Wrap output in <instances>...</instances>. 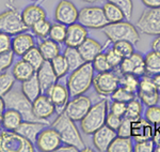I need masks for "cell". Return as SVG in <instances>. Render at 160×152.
Here are the masks:
<instances>
[{
	"mask_svg": "<svg viewBox=\"0 0 160 152\" xmlns=\"http://www.w3.org/2000/svg\"><path fill=\"white\" fill-rule=\"evenodd\" d=\"M91 107V99L89 97H87V95L80 94L77 95V97H74L73 100L68 101L64 113L72 120H74L76 122V121H81L83 119V117L88 114V112H89Z\"/></svg>",
	"mask_w": 160,
	"mask_h": 152,
	"instance_id": "8fae6325",
	"label": "cell"
},
{
	"mask_svg": "<svg viewBox=\"0 0 160 152\" xmlns=\"http://www.w3.org/2000/svg\"><path fill=\"white\" fill-rule=\"evenodd\" d=\"M82 151H93V150H92V149H90V148H84Z\"/></svg>",
	"mask_w": 160,
	"mask_h": 152,
	"instance_id": "be15d7a7",
	"label": "cell"
},
{
	"mask_svg": "<svg viewBox=\"0 0 160 152\" xmlns=\"http://www.w3.org/2000/svg\"><path fill=\"white\" fill-rule=\"evenodd\" d=\"M88 38V30L84 26L80 23H74V24L68 26L66 29V37L64 44L69 47H78Z\"/></svg>",
	"mask_w": 160,
	"mask_h": 152,
	"instance_id": "d6986e66",
	"label": "cell"
},
{
	"mask_svg": "<svg viewBox=\"0 0 160 152\" xmlns=\"http://www.w3.org/2000/svg\"><path fill=\"white\" fill-rule=\"evenodd\" d=\"M6 110V103H4V100L2 97H0V112L3 113Z\"/></svg>",
	"mask_w": 160,
	"mask_h": 152,
	"instance_id": "91938a15",
	"label": "cell"
},
{
	"mask_svg": "<svg viewBox=\"0 0 160 152\" xmlns=\"http://www.w3.org/2000/svg\"><path fill=\"white\" fill-rule=\"evenodd\" d=\"M105 55H106V58H107V60H108V62H109L111 68L117 69L120 66V64L123 60V57L120 55V54H118L112 47L109 48V50H107V51L105 53Z\"/></svg>",
	"mask_w": 160,
	"mask_h": 152,
	"instance_id": "7dc6e473",
	"label": "cell"
},
{
	"mask_svg": "<svg viewBox=\"0 0 160 152\" xmlns=\"http://www.w3.org/2000/svg\"><path fill=\"white\" fill-rule=\"evenodd\" d=\"M57 151L58 152H78L80 151L77 147L75 146H72V145H66V144H64L63 146H60L58 149H57Z\"/></svg>",
	"mask_w": 160,
	"mask_h": 152,
	"instance_id": "db71d44e",
	"label": "cell"
},
{
	"mask_svg": "<svg viewBox=\"0 0 160 152\" xmlns=\"http://www.w3.org/2000/svg\"><path fill=\"white\" fill-rule=\"evenodd\" d=\"M102 10H104L105 16L109 24L122 22V20L125 19V15H124L123 11L112 2H105V4L102 6Z\"/></svg>",
	"mask_w": 160,
	"mask_h": 152,
	"instance_id": "f546056e",
	"label": "cell"
},
{
	"mask_svg": "<svg viewBox=\"0 0 160 152\" xmlns=\"http://www.w3.org/2000/svg\"><path fill=\"white\" fill-rule=\"evenodd\" d=\"M102 32L112 43L118 41H129L135 45L140 41V33L138 28L127 20L108 24L102 28Z\"/></svg>",
	"mask_w": 160,
	"mask_h": 152,
	"instance_id": "3957f363",
	"label": "cell"
},
{
	"mask_svg": "<svg viewBox=\"0 0 160 152\" xmlns=\"http://www.w3.org/2000/svg\"><path fill=\"white\" fill-rule=\"evenodd\" d=\"M137 93H138L139 100L148 107L157 105L160 100V93L157 90L148 91V92H137Z\"/></svg>",
	"mask_w": 160,
	"mask_h": 152,
	"instance_id": "ab89813d",
	"label": "cell"
},
{
	"mask_svg": "<svg viewBox=\"0 0 160 152\" xmlns=\"http://www.w3.org/2000/svg\"><path fill=\"white\" fill-rule=\"evenodd\" d=\"M106 1H110L118 6L123 11L124 15H125L126 19H130L132 16L133 12V2L132 0H106Z\"/></svg>",
	"mask_w": 160,
	"mask_h": 152,
	"instance_id": "ee69618b",
	"label": "cell"
},
{
	"mask_svg": "<svg viewBox=\"0 0 160 152\" xmlns=\"http://www.w3.org/2000/svg\"><path fill=\"white\" fill-rule=\"evenodd\" d=\"M35 73H37L35 69L33 68L28 61H26L25 59H22V58L17 61V62L13 66V69H12V74L14 75L15 79L20 82L29 79L30 77H32Z\"/></svg>",
	"mask_w": 160,
	"mask_h": 152,
	"instance_id": "cb8c5ba5",
	"label": "cell"
},
{
	"mask_svg": "<svg viewBox=\"0 0 160 152\" xmlns=\"http://www.w3.org/2000/svg\"><path fill=\"white\" fill-rule=\"evenodd\" d=\"M153 77V81L155 84V87H156L157 91L160 93V73L159 74H156V75L152 76Z\"/></svg>",
	"mask_w": 160,
	"mask_h": 152,
	"instance_id": "680465c9",
	"label": "cell"
},
{
	"mask_svg": "<svg viewBox=\"0 0 160 152\" xmlns=\"http://www.w3.org/2000/svg\"><path fill=\"white\" fill-rule=\"evenodd\" d=\"M50 63H51V66H52L53 71H55L57 77H58V79L64 77L69 72L68 61H66L65 57H64L63 55H61V54L53 59H51Z\"/></svg>",
	"mask_w": 160,
	"mask_h": 152,
	"instance_id": "1f68e13d",
	"label": "cell"
},
{
	"mask_svg": "<svg viewBox=\"0 0 160 152\" xmlns=\"http://www.w3.org/2000/svg\"><path fill=\"white\" fill-rule=\"evenodd\" d=\"M155 145L153 138L152 139H146L142 141H136L133 146V151L136 152H153L155 151Z\"/></svg>",
	"mask_w": 160,
	"mask_h": 152,
	"instance_id": "c3c4849f",
	"label": "cell"
},
{
	"mask_svg": "<svg viewBox=\"0 0 160 152\" xmlns=\"http://www.w3.org/2000/svg\"><path fill=\"white\" fill-rule=\"evenodd\" d=\"M142 113V102L138 99H132L127 103L126 112L124 115V118H127L130 121H136L141 118Z\"/></svg>",
	"mask_w": 160,
	"mask_h": 152,
	"instance_id": "d6a6232c",
	"label": "cell"
},
{
	"mask_svg": "<svg viewBox=\"0 0 160 152\" xmlns=\"http://www.w3.org/2000/svg\"><path fill=\"white\" fill-rule=\"evenodd\" d=\"M35 46V40L31 33L24 31L15 34L12 38V47L13 53L18 57H22L28 50Z\"/></svg>",
	"mask_w": 160,
	"mask_h": 152,
	"instance_id": "ac0fdd59",
	"label": "cell"
},
{
	"mask_svg": "<svg viewBox=\"0 0 160 152\" xmlns=\"http://www.w3.org/2000/svg\"><path fill=\"white\" fill-rule=\"evenodd\" d=\"M15 77L10 72H1L0 73V97L6 95L10 90L13 89L15 84Z\"/></svg>",
	"mask_w": 160,
	"mask_h": 152,
	"instance_id": "74e56055",
	"label": "cell"
},
{
	"mask_svg": "<svg viewBox=\"0 0 160 152\" xmlns=\"http://www.w3.org/2000/svg\"><path fill=\"white\" fill-rule=\"evenodd\" d=\"M145 119L153 125L160 124V106H148L145 112Z\"/></svg>",
	"mask_w": 160,
	"mask_h": 152,
	"instance_id": "bcb514c9",
	"label": "cell"
},
{
	"mask_svg": "<svg viewBox=\"0 0 160 152\" xmlns=\"http://www.w3.org/2000/svg\"><path fill=\"white\" fill-rule=\"evenodd\" d=\"M66 29H68V26L61 24V23H55V24H51V28L49 31V35L48 38L50 40L55 41V42L59 43H64L66 37Z\"/></svg>",
	"mask_w": 160,
	"mask_h": 152,
	"instance_id": "e575fe53",
	"label": "cell"
},
{
	"mask_svg": "<svg viewBox=\"0 0 160 152\" xmlns=\"http://www.w3.org/2000/svg\"><path fill=\"white\" fill-rule=\"evenodd\" d=\"M51 127L58 131L62 144L75 146L80 151H82L86 148L84 141L82 139L79 130L75 124V121L72 120L65 113L59 114L57 119L52 122Z\"/></svg>",
	"mask_w": 160,
	"mask_h": 152,
	"instance_id": "6da1fadb",
	"label": "cell"
},
{
	"mask_svg": "<svg viewBox=\"0 0 160 152\" xmlns=\"http://www.w3.org/2000/svg\"><path fill=\"white\" fill-rule=\"evenodd\" d=\"M12 47V38L10 34L0 32V51L9 50Z\"/></svg>",
	"mask_w": 160,
	"mask_h": 152,
	"instance_id": "f5cc1de1",
	"label": "cell"
},
{
	"mask_svg": "<svg viewBox=\"0 0 160 152\" xmlns=\"http://www.w3.org/2000/svg\"><path fill=\"white\" fill-rule=\"evenodd\" d=\"M131 123L132 121H130L127 118H124L122 120L120 128H118L117 133L118 136H122V137H131Z\"/></svg>",
	"mask_w": 160,
	"mask_h": 152,
	"instance_id": "f907efd6",
	"label": "cell"
},
{
	"mask_svg": "<svg viewBox=\"0 0 160 152\" xmlns=\"http://www.w3.org/2000/svg\"><path fill=\"white\" fill-rule=\"evenodd\" d=\"M22 121L24 118L17 110L6 108L2 116V128L8 131H16Z\"/></svg>",
	"mask_w": 160,
	"mask_h": 152,
	"instance_id": "484cf974",
	"label": "cell"
},
{
	"mask_svg": "<svg viewBox=\"0 0 160 152\" xmlns=\"http://www.w3.org/2000/svg\"><path fill=\"white\" fill-rule=\"evenodd\" d=\"M153 140L156 146H160V124L154 125V134Z\"/></svg>",
	"mask_w": 160,
	"mask_h": 152,
	"instance_id": "9f6ffc18",
	"label": "cell"
},
{
	"mask_svg": "<svg viewBox=\"0 0 160 152\" xmlns=\"http://www.w3.org/2000/svg\"><path fill=\"white\" fill-rule=\"evenodd\" d=\"M20 15H22V22L25 23V25L27 26L29 29L34 24H37L38 22H40V20H42V19H45L46 16H47L45 10L41 6L35 4V3L26 7L25 9L22 10V12L20 13Z\"/></svg>",
	"mask_w": 160,
	"mask_h": 152,
	"instance_id": "603a6c76",
	"label": "cell"
},
{
	"mask_svg": "<svg viewBox=\"0 0 160 152\" xmlns=\"http://www.w3.org/2000/svg\"><path fill=\"white\" fill-rule=\"evenodd\" d=\"M118 136V133L115 130H112L111 128L107 125H102V128H98L93 133V145L95 149L99 152H106L108 151L110 144L112 140Z\"/></svg>",
	"mask_w": 160,
	"mask_h": 152,
	"instance_id": "2e32d148",
	"label": "cell"
},
{
	"mask_svg": "<svg viewBox=\"0 0 160 152\" xmlns=\"http://www.w3.org/2000/svg\"><path fill=\"white\" fill-rule=\"evenodd\" d=\"M35 144H37V147L40 151L51 152L57 151V149L61 146L62 140L56 128H53L52 127H46L42 132L38 134Z\"/></svg>",
	"mask_w": 160,
	"mask_h": 152,
	"instance_id": "7c38bea8",
	"label": "cell"
},
{
	"mask_svg": "<svg viewBox=\"0 0 160 152\" xmlns=\"http://www.w3.org/2000/svg\"><path fill=\"white\" fill-rule=\"evenodd\" d=\"M108 114V101L100 100L96 104L92 105L88 114L80 121V128L87 135H93L95 131L100 128L106 123Z\"/></svg>",
	"mask_w": 160,
	"mask_h": 152,
	"instance_id": "277c9868",
	"label": "cell"
},
{
	"mask_svg": "<svg viewBox=\"0 0 160 152\" xmlns=\"http://www.w3.org/2000/svg\"><path fill=\"white\" fill-rule=\"evenodd\" d=\"M122 120H123V117H121V116H118V115L113 114V113L109 112L107 114V118H106L105 124L107 125V127L111 128L112 130L118 131V128H120L121 123H122Z\"/></svg>",
	"mask_w": 160,
	"mask_h": 152,
	"instance_id": "681fc988",
	"label": "cell"
},
{
	"mask_svg": "<svg viewBox=\"0 0 160 152\" xmlns=\"http://www.w3.org/2000/svg\"><path fill=\"white\" fill-rule=\"evenodd\" d=\"M126 106H127V103L113 101L110 105V112L118 116H121V117H124L126 112Z\"/></svg>",
	"mask_w": 160,
	"mask_h": 152,
	"instance_id": "816d5d0a",
	"label": "cell"
},
{
	"mask_svg": "<svg viewBox=\"0 0 160 152\" xmlns=\"http://www.w3.org/2000/svg\"><path fill=\"white\" fill-rule=\"evenodd\" d=\"M50 28H51V23L49 20H47V18H45L38 22L37 24H34L30 29L32 30V33L35 37L43 40V39L48 38Z\"/></svg>",
	"mask_w": 160,
	"mask_h": 152,
	"instance_id": "8d00e7d4",
	"label": "cell"
},
{
	"mask_svg": "<svg viewBox=\"0 0 160 152\" xmlns=\"http://www.w3.org/2000/svg\"><path fill=\"white\" fill-rule=\"evenodd\" d=\"M155 151H156V152H160V146H156V147H155Z\"/></svg>",
	"mask_w": 160,
	"mask_h": 152,
	"instance_id": "6125c7cd",
	"label": "cell"
},
{
	"mask_svg": "<svg viewBox=\"0 0 160 152\" xmlns=\"http://www.w3.org/2000/svg\"><path fill=\"white\" fill-rule=\"evenodd\" d=\"M145 61V71L149 76H154L160 73V53L151 50L144 57Z\"/></svg>",
	"mask_w": 160,
	"mask_h": 152,
	"instance_id": "f1b7e54d",
	"label": "cell"
},
{
	"mask_svg": "<svg viewBox=\"0 0 160 152\" xmlns=\"http://www.w3.org/2000/svg\"><path fill=\"white\" fill-rule=\"evenodd\" d=\"M2 97L6 103V108H12V109L17 110L22 116L24 120L41 121L33 114L32 102L22 93V90L12 89ZM42 122H45V121H42Z\"/></svg>",
	"mask_w": 160,
	"mask_h": 152,
	"instance_id": "5b68a950",
	"label": "cell"
},
{
	"mask_svg": "<svg viewBox=\"0 0 160 152\" xmlns=\"http://www.w3.org/2000/svg\"><path fill=\"white\" fill-rule=\"evenodd\" d=\"M22 58L25 59L26 61H28L35 69V71L38 70L41 68V66L45 62V59H44L41 50H38V47H35V46L28 50Z\"/></svg>",
	"mask_w": 160,
	"mask_h": 152,
	"instance_id": "836d02e7",
	"label": "cell"
},
{
	"mask_svg": "<svg viewBox=\"0 0 160 152\" xmlns=\"http://www.w3.org/2000/svg\"><path fill=\"white\" fill-rule=\"evenodd\" d=\"M77 48L86 62H92L100 53H102L104 46L98 41L88 37Z\"/></svg>",
	"mask_w": 160,
	"mask_h": 152,
	"instance_id": "7402d4cb",
	"label": "cell"
},
{
	"mask_svg": "<svg viewBox=\"0 0 160 152\" xmlns=\"http://www.w3.org/2000/svg\"><path fill=\"white\" fill-rule=\"evenodd\" d=\"M78 23L89 29H102L109 24L102 8L97 6L84 7L79 10Z\"/></svg>",
	"mask_w": 160,
	"mask_h": 152,
	"instance_id": "ba28073f",
	"label": "cell"
},
{
	"mask_svg": "<svg viewBox=\"0 0 160 152\" xmlns=\"http://www.w3.org/2000/svg\"><path fill=\"white\" fill-rule=\"evenodd\" d=\"M38 50H41L43 57L45 60L50 61L51 59L60 55V44L50 40L49 38L43 39L38 43Z\"/></svg>",
	"mask_w": 160,
	"mask_h": 152,
	"instance_id": "4316f807",
	"label": "cell"
},
{
	"mask_svg": "<svg viewBox=\"0 0 160 152\" xmlns=\"http://www.w3.org/2000/svg\"><path fill=\"white\" fill-rule=\"evenodd\" d=\"M32 112L38 120L47 122L46 120L56 113V107L49 97L42 93L32 102Z\"/></svg>",
	"mask_w": 160,
	"mask_h": 152,
	"instance_id": "9a60e30c",
	"label": "cell"
},
{
	"mask_svg": "<svg viewBox=\"0 0 160 152\" xmlns=\"http://www.w3.org/2000/svg\"><path fill=\"white\" fill-rule=\"evenodd\" d=\"M78 15L79 10L73 2L68 0H61L55 10L56 22L61 23L65 26H69L78 22Z\"/></svg>",
	"mask_w": 160,
	"mask_h": 152,
	"instance_id": "4fadbf2b",
	"label": "cell"
},
{
	"mask_svg": "<svg viewBox=\"0 0 160 152\" xmlns=\"http://www.w3.org/2000/svg\"><path fill=\"white\" fill-rule=\"evenodd\" d=\"M82 1L87 2V3H95V2H97L98 0H82Z\"/></svg>",
	"mask_w": 160,
	"mask_h": 152,
	"instance_id": "94428289",
	"label": "cell"
},
{
	"mask_svg": "<svg viewBox=\"0 0 160 152\" xmlns=\"http://www.w3.org/2000/svg\"><path fill=\"white\" fill-rule=\"evenodd\" d=\"M94 66L92 62H84L78 69L72 71L68 79V88L71 97L84 94L93 84L94 78Z\"/></svg>",
	"mask_w": 160,
	"mask_h": 152,
	"instance_id": "7a4b0ae2",
	"label": "cell"
},
{
	"mask_svg": "<svg viewBox=\"0 0 160 152\" xmlns=\"http://www.w3.org/2000/svg\"><path fill=\"white\" fill-rule=\"evenodd\" d=\"M31 1H38V0H31Z\"/></svg>",
	"mask_w": 160,
	"mask_h": 152,
	"instance_id": "03108f58",
	"label": "cell"
},
{
	"mask_svg": "<svg viewBox=\"0 0 160 152\" xmlns=\"http://www.w3.org/2000/svg\"><path fill=\"white\" fill-rule=\"evenodd\" d=\"M14 1H15V0H9L10 3H13V2H14Z\"/></svg>",
	"mask_w": 160,
	"mask_h": 152,
	"instance_id": "e7e4bbea",
	"label": "cell"
},
{
	"mask_svg": "<svg viewBox=\"0 0 160 152\" xmlns=\"http://www.w3.org/2000/svg\"><path fill=\"white\" fill-rule=\"evenodd\" d=\"M139 76L135 74H122L120 76V85L126 88L128 91L137 93L139 88Z\"/></svg>",
	"mask_w": 160,
	"mask_h": 152,
	"instance_id": "d590c367",
	"label": "cell"
},
{
	"mask_svg": "<svg viewBox=\"0 0 160 152\" xmlns=\"http://www.w3.org/2000/svg\"><path fill=\"white\" fill-rule=\"evenodd\" d=\"M93 86L99 95L108 97L120 86V75L113 70L98 73L93 78Z\"/></svg>",
	"mask_w": 160,
	"mask_h": 152,
	"instance_id": "30bf717a",
	"label": "cell"
},
{
	"mask_svg": "<svg viewBox=\"0 0 160 152\" xmlns=\"http://www.w3.org/2000/svg\"><path fill=\"white\" fill-rule=\"evenodd\" d=\"M151 46H152V50L160 53V35H157V37L154 39Z\"/></svg>",
	"mask_w": 160,
	"mask_h": 152,
	"instance_id": "6f0895ef",
	"label": "cell"
},
{
	"mask_svg": "<svg viewBox=\"0 0 160 152\" xmlns=\"http://www.w3.org/2000/svg\"><path fill=\"white\" fill-rule=\"evenodd\" d=\"M112 48L118 54H120L123 58L130 57L135 53L133 44L129 41H118V42H114L112 45Z\"/></svg>",
	"mask_w": 160,
	"mask_h": 152,
	"instance_id": "f35d334b",
	"label": "cell"
},
{
	"mask_svg": "<svg viewBox=\"0 0 160 152\" xmlns=\"http://www.w3.org/2000/svg\"><path fill=\"white\" fill-rule=\"evenodd\" d=\"M20 90H22V93H24L31 102H33L37 97H38L43 93L40 81H38V79L37 73L32 77H30L29 79L22 82V88H20Z\"/></svg>",
	"mask_w": 160,
	"mask_h": 152,
	"instance_id": "d4e9b609",
	"label": "cell"
},
{
	"mask_svg": "<svg viewBox=\"0 0 160 152\" xmlns=\"http://www.w3.org/2000/svg\"><path fill=\"white\" fill-rule=\"evenodd\" d=\"M154 134V125L146 119H140L132 121L131 123V138L135 141H142L152 139Z\"/></svg>",
	"mask_w": 160,
	"mask_h": 152,
	"instance_id": "ffe728a7",
	"label": "cell"
},
{
	"mask_svg": "<svg viewBox=\"0 0 160 152\" xmlns=\"http://www.w3.org/2000/svg\"><path fill=\"white\" fill-rule=\"evenodd\" d=\"M142 3L148 9H154V8H160V0H141Z\"/></svg>",
	"mask_w": 160,
	"mask_h": 152,
	"instance_id": "11a10c76",
	"label": "cell"
},
{
	"mask_svg": "<svg viewBox=\"0 0 160 152\" xmlns=\"http://www.w3.org/2000/svg\"><path fill=\"white\" fill-rule=\"evenodd\" d=\"M130 59L132 60V63L135 66V72L133 74L137 76H143L146 74L145 71V61H144V58L141 54L139 53H133L132 55L130 56Z\"/></svg>",
	"mask_w": 160,
	"mask_h": 152,
	"instance_id": "b9f144b4",
	"label": "cell"
},
{
	"mask_svg": "<svg viewBox=\"0 0 160 152\" xmlns=\"http://www.w3.org/2000/svg\"><path fill=\"white\" fill-rule=\"evenodd\" d=\"M136 27L146 35H160V8L146 9L137 20Z\"/></svg>",
	"mask_w": 160,
	"mask_h": 152,
	"instance_id": "9c48e42d",
	"label": "cell"
},
{
	"mask_svg": "<svg viewBox=\"0 0 160 152\" xmlns=\"http://www.w3.org/2000/svg\"><path fill=\"white\" fill-rule=\"evenodd\" d=\"M92 64H93V66H94V70L96 71L97 73H102V72L113 70L110 66L109 62H108L107 58H106L105 53H100L99 55L92 61Z\"/></svg>",
	"mask_w": 160,
	"mask_h": 152,
	"instance_id": "7bdbcfd3",
	"label": "cell"
},
{
	"mask_svg": "<svg viewBox=\"0 0 160 152\" xmlns=\"http://www.w3.org/2000/svg\"><path fill=\"white\" fill-rule=\"evenodd\" d=\"M46 127H48V122L24 120L20 123V125L17 128V130L15 132L20 134L22 136H24L25 138L30 140L32 144H35L38 134L42 132Z\"/></svg>",
	"mask_w": 160,
	"mask_h": 152,
	"instance_id": "e0dca14e",
	"label": "cell"
},
{
	"mask_svg": "<svg viewBox=\"0 0 160 152\" xmlns=\"http://www.w3.org/2000/svg\"><path fill=\"white\" fill-rule=\"evenodd\" d=\"M135 94L133 92L128 91L126 88H124L123 86H118L117 89L113 91V93L111 94V99L113 101H120L124 103H128L132 99H135Z\"/></svg>",
	"mask_w": 160,
	"mask_h": 152,
	"instance_id": "60d3db41",
	"label": "cell"
},
{
	"mask_svg": "<svg viewBox=\"0 0 160 152\" xmlns=\"http://www.w3.org/2000/svg\"><path fill=\"white\" fill-rule=\"evenodd\" d=\"M45 93L49 97L51 102L55 105L57 114L59 115L61 113H64L66 105H68V103L69 101V97H71L68 86H64V85L57 81Z\"/></svg>",
	"mask_w": 160,
	"mask_h": 152,
	"instance_id": "5bb4252c",
	"label": "cell"
},
{
	"mask_svg": "<svg viewBox=\"0 0 160 152\" xmlns=\"http://www.w3.org/2000/svg\"><path fill=\"white\" fill-rule=\"evenodd\" d=\"M63 56L65 57L66 61H68V63L69 71L76 70V69H78L79 66H81L82 64L86 62L77 47H69V46H66V48L63 51Z\"/></svg>",
	"mask_w": 160,
	"mask_h": 152,
	"instance_id": "83f0119b",
	"label": "cell"
},
{
	"mask_svg": "<svg viewBox=\"0 0 160 152\" xmlns=\"http://www.w3.org/2000/svg\"><path fill=\"white\" fill-rule=\"evenodd\" d=\"M34 144L15 131L0 132V152H33Z\"/></svg>",
	"mask_w": 160,
	"mask_h": 152,
	"instance_id": "8992f818",
	"label": "cell"
},
{
	"mask_svg": "<svg viewBox=\"0 0 160 152\" xmlns=\"http://www.w3.org/2000/svg\"><path fill=\"white\" fill-rule=\"evenodd\" d=\"M133 145L131 137L117 136L110 144L108 152H132Z\"/></svg>",
	"mask_w": 160,
	"mask_h": 152,
	"instance_id": "4dcf8cb0",
	"label": "cell"
},
{
	"mask_svg": "<svg viewBox=\"0 0 160 152\" xmlns=\"http://www.w3.org/2000/svg\"><path fill=\"white\" fill-rule=\"evenodd\" d=\"M29 28L22 19V15L15 8H10L7 11L0 13V32L15 35L17 33L27 31Z\"/></svg>",
	"mask_w": 160,
	"mask_h": 152,
	"instance_id": "52a82bcc",
	"label": "cell"
},
{
	"mask_svg": "<svg viewBox=\"0 0 160 152\" xmlns=\"http://www.w3.org/2000/svg\"><path fill=\"white\" fill-rule=\"evenodd\" d=\"M37 76L40 81L43 93H45L52 85H55L59 81L52 66H51L50 61L48 60H45V62L41 66V68L37 70Z\"/></svg>",
	"mask_w": 160,
	"mask_h": 152,
	"instance_id": "44dd1931",
	"label": "cell"
},
{
	"mask_svg": "<svg viewBox=\"0 0 160 152\" xmlns=\"http://www.w3.org/2000/svg\"><path fill=\"white\" fill-rule=\"evenodd\" d=\"M14 55L12 50L0 51V73L9 70L14 61Z\"/></svg>",
	"mask_w": 160,
	"mask_h": 152,
	"instance_id": "f6af8a7d",
	"label": "cell"
}]
</instances>
